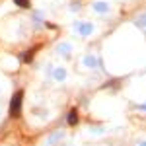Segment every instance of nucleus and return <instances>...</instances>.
Segmentation results:
<instances>
[{
    "label": "nucleus",
    "instance_id": "nucleus-5",
    "mask_svg": "<svg viewBox=\"0 0 146 146\" xmlns=\"http://www.w3.org/2000/svg\"><path fill=\"white\" fill-rule=\"evenodd\" d=\"M76 123H78V113H76V109H72L68 115V125H76Z\"/></svg>",
    "mask_w": 146,
    "mask_h": 146
},
{
    "label": "nucleus",
    "instance_id": "nucleus-8",
    "mask_svg": "<svg viewBox=\"0 0 146 146\" xmlns=\"http://www.w3.org/2000/svg\"><path fill=\"white\" fill-rule=\"evenodd\" d=\"M31 58H33V51H29V53H25V55H23V60H25V62H29Z\"/></svg>",
    "mask_w": 146,
    "mask_h": 146
},
{
    "label": "nucleus",
    "instance_id": "nucleus-6",
    "mask_svg": "<svg viewBox=\"0 0 146 146\" xmlns=\"http://www.w3.org/2000/svg\"><path fill=\"white\" fill-rule=\"evenodd\" d=\"M84 60H86V64H88V66H96V64H98V60H96L94 56H86Z\"/></svg>",
    "mask_w": 146,
    "mask_h": 146
},
{
    "label": "nucleus",
    "instance_id": "nucleus-11",
    "mask_svg": "<svg viewBox=\"0 0 146 146\" xmlns=\"http://www.w3.org/2000/svg\"><path fill=\"white\" fill-rule=\"evenodd\" d=\"M140 109H144V111H146V103H144V105H140Z\"/></svg>",
    "mask_w": 146,
    "mask_h": 146
},
{
    "label": "nucleus",
    "instance_id": "nucleus-2",
    "mask_svg": "<svg viewBox=\"0 0 146 146\" xmlns=\"http://www.w3.org/2000/svg\"><path fill=\"white\" fill-rule=\"evenodd\" d=\"M76 29H78L82 35H90L92 31H94V25L88 23V22H78V23H76Z\"/></svg>",
    "mask_w": 146,
    "mask_h": 146
},
{
    "label": "nucleus",
    "instance_id": "nucleus-12",
    "mask_svg": "<svg viewBox=\"0 0 146 146\" xmlns=\"http://www.w3.org/2000/svg\"><path fill=\"white\" fill-rule=\"evenodd\" d=\"M138 146H146V142H142V144H138Z\"/></svg>",
    "mask_w": 146,
    "mask_h": 146
},
{
    "label": "nucleus",
    "instance_id": "nucleus-3",
    "mask_svg": "<svg viewBox=\"0 0 146 146\" xmlns=\"http://www.w3.org/2000/svg\"><path fill=\"white\" fill-rule=\"evenodd\" d=\"M94 10L98 12V14H107L111 8H109V4H107V2L100 0V2H94Z\"/></svg>",
    "mask_w": 146,
    "mask_h": 146
},
{
    "label": "nucleus",
    "instance_id": "nucleus-9",
    "mask_svg": "<svg viewBox=\"0 0 146 146\" xmlns=\"http://www.w3.org/2000/svg\"><path fill=\"white\" fill-rule=\"evenodd\" d=\"M136 25H146V16H142L140 20H136Z\"/></svg>",
    "mask_w": 146,
    "mask_h": 146
},
{
    "label": "nucleus",
    "instance_id": "nucleus-4",
    "mask_svg": "<svg viewBox=\"0 0 146 146\" xmlns=\"http://www.w3.org/2000/svg\"><path fill=\"white\" fill-rule=\"evenodd\" d=\"M53 78L58 80V82H62V80L66 78V70H64V68H55V70H53Z\"/></svg>",
    "mask_w": 146,
    "mask_h": 146
},
{
    "label": "nucleus",
    "instance_id": "nucleus-1",
    "mask_svg": "<svg viewBox=\"0 0 146 146\" xmlns=\"http://www.w3.org/2000/svg\"><path fill=\"white\" fill-rule=\"evenodd\" d=\"M22 101H23V92H16V96L10 101V115L12 117H18L22 111Z\"/></svg>",
    "mask_w": 146,
    "mask_h": 146
},
{
    "label": "nucleus",
    "instance_id": "nucleus-7",
    "mask_svg": "<svg viewBox=\"0 0 146 146\" xmlns=\"http://www.w3.org/2000/svg\"><path fill=\"white\" fill-rule=\"evenodd\" d=\"M14 2H16L18 6H22V8H27V6H29V0H14Z\"/></svg>",
    "mask_w": 146,
    "mask_h": 146
},
{
    "label": "nucleus",
    "instance_id": "nucleus-10",
    "mask_svg": "<svg viewBox=\"0 0 146 146\" xmlns=\"http://www.w3.org/2000/svg\"><path fill=\"white\" fill-rule=\"evenodd\" d=\"M58 51H60V53H62V51L68 53V45H60V47H58Z\"/></svg>",
    "mask_w": 146,
    "mask_h": 146
}]
</instances>
